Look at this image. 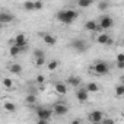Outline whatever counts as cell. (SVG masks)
I'll return each instance as SVG.
<instances>
[{
  "instance_id": "obj_1",
  "label": "cell",
  "mask_w": 124,
  "mask_h": 124,
  "mask_svg": "<svg viewBox=\"0 0 124 124\" xmlns=\"http://www.w3.org/2000/svg\"><path fill=\"white\" fill-rule=\"evenodd\" d=\"M55 18L61 22V23H64V25H70L76 21L78 18V12L73 10V9H64V10H60L57 12Z\"/></svg>"
},
{
  "instance_id": "obj_2",
  "label": "cell",
  "mask_w": 124,
  "mask_h": 124,
  "mask_svg": "<svg viewBox=\"0 0 124 124\" xmlns=\"http://www.w3.org/2000/svg\"><path fill=\"white\" fill-rule=\"evenodd\" d=\"M12 45H16L21 48V51H25L26 47H28V41H26V35L25 34H18L13 41H12Z\"/></svg>"
},
{
  "instance_id": "obj_3",
  "label": "cell",
  "mask_w": 124,
  "mask_h": 124,
  "mask_svg": "<svg viewBox=\"0 0 124 124\" xmlns=\"http://www.w3.org/2000/svg\"><path fill=\"white\" fill-rule=\"evenodd\" d=\"M92 70H93V73H95V75L102 76V75H107V73L109 72V66H108L107 63H104V61H98L96 64H93Z\"/></svg>"
},
{
  "instance_id": "obj_4",
  "label": "cell",
  "mask_w": 124,
  "mask_h": 124,
  "mask_svg": "<svg viewBox=\"0 0 124 124\" xmlns=\"http://www.w3.org/2000/svg\"><path fill=\"white\" fill-rule=\"evenodd\" d=\"M88 120H89L92 124L102 123V121H104V112H102V111H99V109H95V111L89 112V115H88Z\"/></svg>"
},
{
  "instance_id": "obj_5",
  "label": "cell",
  "mask_w": 124,
  "mask_h": 124,
  "mask_svg": "<svg viewBox=\"0 0 124 124\" xmlns=\"http://www.w3.org/2000/svg\"><path fill=\"white\" fill-rule=\"evenodd\" d=\"M70 47L75 50V51H78V53H83V51H86L88 50V44L83 41V39H75V41H72V44H70Z\"/></svg>"
},
{
  "instance_id": "obj_6",
  "label": "cell",
  "mask_w": 124,
  "mask_h": 124,
  "mask_svg": "<svg viewBox=\"0 0 124 124\" xmlns=\"http://www.w3.org/2000/svg\"><path fill=\"white\" fill-rule=\"evenodd\" d=\"M51 115H53V111L51 109H48V108H42V107H38L37 108V117H38V120H50L51 118Z\"/></svg>"
},
{
  "instance_id": "obj_7",
  "label": "cell",
  "mask_w": 124,
  "mask_h": 124,
  "mask_svg": "<svg viewBox=\"0 0 124 124\" xmlns=\"http://www.w3.org/2000/svg\"><path fill=\"white\" fill-rule=\"evenodd\" d=\"M112 25H114V19H112L111 16H107V15H105V16H102L101 21H99V28L104 29V31H105V29H109Z\"/></svg>"
},
{
  "instance_id": "obj_8",
  "label": "cell",
  "mask_w": 124,
  "mask_h": 124,
  "mask_svg": "<svg viewBox=\"0 0 124 124\" xmlns=\"http://www.w3.org/2000/svg\"><path fill=\"white\" fill-rule=\"evenodd\" d=\"M53 111H54V114H57L58 117H61V115H66V114L69 112V108H67V105H64V104H55Z\"/></svg>"
},
{
  "instance_id": "obj_9",
  "label": "cell",
  "mask_w": 124,
  "mask_h": 124,
  "mask_svg": "<svg viewBox=\"0 0 124 124\" xmlns=\"http://www.w3.org/2000/svg\"><path fill=\"white\" fill-rule=\"evenodd\" d=\"M96 41H98V44H102V45H109V44H112L111 37L107 35V34H99V35L96 37Z\"/></svg>"
},
{
  "instance_id": "obj_10",
  "label": "cell",
  "mask_w": 124,
  "mask_h": 124,
  "mask_svg": "<svg viewBox=\"0 0 124 124\" xmlns=\"http://www.w3.org/2000/svg\"><path fill=\"white\" fill-rule=\"evenodd\" d=\"M76 98H78V101L79 102H86L88 101V98H89V92L86 91V88L83 89H79L78 92H76Z\"/></svg>"
},
{
  "instance_id": "obj_11",
  "label": "cell",
  "mask_w": 124,
  "mask_h": 124,
  "mask_svg": "<svg viewBox=\"0 0 124 124\" xmlns=\"http://www.w3.org/2000/svg\"><path fill=\"white\" fill-rule=\"evenodd\" d=\"M15 19V16L9 12H0V23H9Z\"/></svg>"
},
{
  "instance_id": "obj_12",
  "label": "cell",
  "mask_w": 124,
  "mask_h": 124,
  "mask_svg": "<svg viewBox=\"0 0 124 124\" xmlns=\"http://www.w3.org/2000/svg\"><path fill=\"white\" fill-rule=\"evenodd\" d=\"M85 29H86V31H91V32H95V31H98V29H101V28H99V23H98L96 21H88V22L85 23Z\"/></svg>"
},
{
  "instance_id": "obj_13",
  "label": "cell",
  "mask_w": 124,
  "mask_h": 124,
  "mask_svg": "<svg viewBox=\"0 0 124 124\" xmlns=\"http://www.w3.org/2000/svg\"><path fill=\"white\" fill-rule=\"evenodd\" d=\"M42 41H44L47 45H54V44L57 42V39H55V37H54L53 34H42Z\"/></svg>"
},
{
  "instance_id": "obj_14",
  "label": "cell",
  "mask_w": 124,
  "mask_h": 124,
  "mask_svg": "<svg viewBox=\"0 0 124 124\" xmlns=\"http://www.w3.org/2000/svg\"><path fill=\"white\" fill-rule=\"evenodd\" d=\"M54 89H55V92H57L58 95H64V93H67V86H66L63 82H57L55 86H54Z\"/></svg>"
},
{
  "instance_id": "obj_15",
  "label": "cell",
  "mask_w": 124,
  "mask_h": 124,
  "mask_svg": "<svg viewBox=\"0 0 124 124\" xmlns=\"http://www.w3.org/2000/svg\"><path fill=\"white\" fill-rule=\"evenodd\" d=\"M67 83L70 85V86H79L80 83H82V79L79 78V76H69L67 78Z\"/></svg>"
},
{
  "instance_id": "obj_16",
  "label": "cell",
  "mask_w": 124,
  "mask_h": 124,
  "mask_svg": "<svg viewBox=\"0 0 124 124\" xmlns=\"http://www.w3.org/2000/svg\"><path fill=\"white\" fill-rule=\"evenodd\" d=\"M86 91H88L89 93H96V92L99 91V86H98L96 82H89V83L86 85Z\"/></svg>"
},
{
  "instance_id": "obj_17",
  "label": "cell",
  "mask_w": 124,
  "mask_h": 124,
  "mask_svg": "<svg viewBox=\"0 0 124 124\" xmlns=\"http://www.w3.org/2000/svg\"><path fill=\"white\" fill-rule=\"evenodd\" d=\"M58 66H60V61H58V60H50L48 63H47V69H48L50 72H54Z\"/></svg>"
},
{
  "instance_id": "obj_18",
  "label": "cell",
  "mask_w": 124,
  "mask_h": 124,
  "mask_svg": "<svg viewBox=\"0 0 124 124\" xmlns=\"http://www.w3.org/2000/svg\"><path fill=\"white\" fill-rule=\"evenodd\" d=\"M9 70H10L12 75H19V73L22 72V66L18 64V63H15V64H12V66L9 67Z\"/></svg>"
},
{
  "instance_id": "obj_19",
  "label": "cell",
  "mask_w": 124,
  "mask_h": 124,
  "mask_svg": "<svg viewBox=\"0 0 124 124\" xmlns=\"http://www.w3.org/2000/svg\"><path fill=\"white\" fill-rule=\"evenodd\" d=\"M23 9L28 10V12H35V2H25Z\"/></svg>"
},
{
  "instance_id": "obj_20",
  "label": "cell",
  "mask_w": 124,
  "mask_h": 124,
  "mask_svg": "<svg viewBox=\"0 0 124 124\" xmlns=\"http://www.w3.org/2000/svg\"><path fill=\"white\" fill-rule=\"evenodd\" d=\"M9 53H10V55H12V57H16V55H19L22 51H21V48H19V47L12 45V47H10V50H9Z\"/></svg>"
},
{
  "instance_id": "obj_21",
  "label": "cell",
  "mask_w": 124,
  "mask_h": 124,
  "mask_svg": "<svg viewBox=\"0 0 124 124\" xmlns=\"http://www.w3.org/2000/svg\"><path fill=\"white\" fill-rule=\"evenodd\" d=\"M34 57H35V60H38V58H45V54H44L42 50L37 48V50H34Z\"/></svg>"
},
{
  "instance_id": "obj_22",
  "label": "cell",
  "mask_w": 124,
  "mask_h": 124,
  "mask_svg": "<svg viewBox=\"0 0 124 124\" xmlns=\"http://www.w3.org/2000/svg\"><path fill=\"white\" fill-rule=\"evenodd\" d=\"M26 104H29V105H34L35 102H37V96H35V93H29L28 96H26Z\"/></svg>"
},
{
  "instance_id": "obj_23",
  "label": "cell",
  "mask_w": 124,
  "mask_h": 124,
  "mask_svg": "<svg viewBox=\"0 0 124 124\" xmlns=\"http://www.w3.org/2000/svg\"><path fill=\"white\" fill-rule=\"evenodd\" d=\"M5 109L9 111V112H15V111H16V105H15L13 102H6V104H5Z\"/></svg>"
},
{
  "instance_id": "obj_24",
  "label": "cell",
  "mask_w": 124,
  "mask_h": 124,
  "mask_svg": "<svg viewBox=\"0 0 124 124\" xmlns=\"http://www.w3.org/2000/svg\"><path fill=\"white\" fill-rule=\"evenodd\" d=\"M91 5H92L91 0H79V2H78V6L82 8V9H83V8H89Z\"/></svg>"
},
{
  "instance_id": "obj_25",
  "label": "cell",
  "mask_w": 124,
  "mask_h": 124,
  "mask_svg": "<svg viewBox=\"0 0 124 124\" xmlns=\"http://www.w3.org/2000/svg\"><path fill=\"white\" fill-rule=\"evenodd\" d=\"M115 95L117 96H124V85H118V86H115Z\"/></svg>"
},
{
  "instance_id": "obj_26",
  "label": "cell",
  "mask_w": 124,
  "mask_h": 124,
  "mask_svg": "<svg viewBox=\"0 0 124 124\" xmlns=\"http://www.w3.org/2000/svg\"><path fill=\"white\" fill-rule=\"evenodd\" d=\"M108 8H109V3L108 2H99L98 3V9L99 10H107Z\"/></svg>"
},
{
  "instance_id": "obj_27",
  "label": "cell",
  "mask_w": 124,
  "mask_h": 124,
  "mask_svg": "<svg viewBox=\"0 0 124 124\" xmlns=\"http://www.w3.org/2000/svg\"><path fill=\"white\" fill-rule=\"evenodd\" d=\"M3 85H5V88L10 89V88H12V79H9V78H5V79H3Z\"/></svg>"
},
{
  "instance_id": "obj_28",
  "label": "cell",
  "mask_w": 124,
  "mask_h": 124,
  "mask_svg": "<svg viewBox=\"0 0 124 124\" xmlns=\"http://www.w3.org/2000/svg\"><path fill=\"white\" fill-rule=\"evenodd\" d=\"M45 64V58H38V60H35V66L37 67H41V66H44Z\"/></svg>"
},
{
  "instance_id": "obj_29",
  "label": "cell",
  "mask_w": 124,
  "mask_h": 124,
  "mask_svg": "<svg viewBox=\"0 0 124 124\" xmlns=\"http://www.w3.org/2000/svg\"><path fill=\"white\" fill-rule=\"evenodd\" d=\"M35 82H37V83H39V85H42V83L45 82V78H44L42 75H38V76L35 78Z\"/></svg>"
},
{
  "instance_id": "obj_30",
  "label": "cell",
  "mask_w": 124,
  "mask_h": 124,
  "mask_svg": "<svg viewBox=\"0 0 124 124\" xmlns=\"http://www.w3.org/2000/svg\"><path fill=\"white\" fill-rule=\"evenodd\" d=\"M117 63H124V54L123 53L117 54Z\"/></svg>"
},
{
  "instance_id": "obj_31",
  "label": "cell",
  "mask_w": 124,
  "mask_h": 124,
  "mask_svg": "<svg viewBox=\"0 0 124 124\" xmlns=\"http://www.w3.org/2000/svg\"><path fill=\"white\" fill-rule=\"evenodd\" d=\"M44 8V3L42 2H35V10H41Z\"/></svg>"
},
{
  "instance_id": "obj_32",
  "label": "cell",
  "mask_w": 124,
  "mask_h": 124,
  "mask_svg": "<svg viewBox=\"0 0 124 124\" xmlns=\"http://www.w3.org/2000/svg\"><path fill=\"white\" fill-rule=\"evenodd\" d=\"M102 124H114V120H111V118H104V121H102Z\"/></svg>"
},
{
  "instance_id": "obj_33",
  "label": "cell",
  "mask_w": 124,
  "mask_h": 124,
  "mask_svg": "<svg viewBox=\"0 0 124 124\" xmlns=\"http://www.w3.org/2000/svg\"><path fill=\"white\" fill-rule=\"evenodd\" d=\"M37 124H48V121H47V120H38Z\"/></svg>"
},
{
  "instance_id": "obj_34",
  "label": "cell",
  "mask_w": 124,
  "mask_h": 124,
  "mask_svg": "<svg viewBox=\"0 0 124 124\" xmlns=\"http://www.w3.org/2000/svg\"><path fill=\"white\" fill-rule=\"evenodd\" d=\"M117 67L123 70V69H124V63H117Z\"/></svg>"
},
{
  "instance_id": "obj_35",
  "label": "cell",
  "mask_w": 124,
  "mask_h": 124,
  "mask_svg": "<svg viewBox=\"0 0 124 124\" xmlns=\"http://www.w3.org/2000/svg\"><path fill=\"white\" fill-rule=\"evenodd\" d=\"M72 124H80V120H73Z\"/></svg>"
},
{
  "instance_id": "obj_36",
  "label": "cell",
  "mask_w": 124,
  "mask_h": 124,
  "mask_svg": "<svg viewBox=\"0 0 124 124\" xmlns=\"http://www.w3.org/2000/svg\"><path fill=\"white\" fill-rule=\"evenodd\" d=\"M120 82H121V85H124V75H123V76L120 78Z\"/></svg>"
},
{
  "instance_id": "obj_37",
  "label": "cell",
  "mask_w": 124,
  "mask_h": 124,
  "mask_svg": "<svg viewBox=\"0 0 124 124\" xmlns=\"http://www.w3.org/2000/svg\"><path fill=\"white\" fill-rule=\"evenodd\" d=\"M96 124H102V123H96Z\"/></svg>"
}]
</instances>
